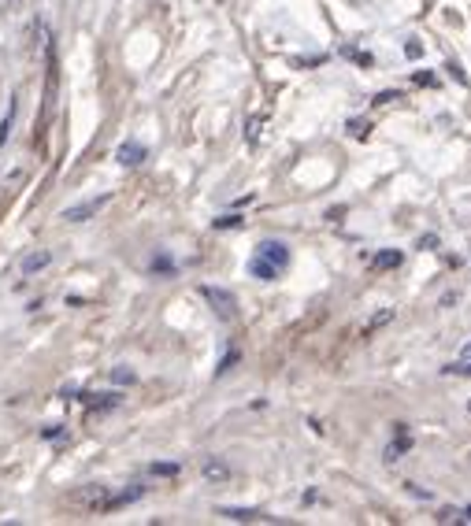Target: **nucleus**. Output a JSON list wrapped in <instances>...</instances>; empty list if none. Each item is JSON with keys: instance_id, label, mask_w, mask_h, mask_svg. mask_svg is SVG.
I'll return each mask as SVG.
<instances>
[{"instance_id": "obj_22", "label": "nucleus", "mask_w": 471, "mask_h": 526, "mask_svg": "<svg viewBox=\"0 0 471 526\" xmlns=\"http://www.w3.org/2000/svg\"><path fill=\"white\" fill-rule=\"evenodd\" d=\"M349 130H353V138H367V123H349Z\"/></svg>"}, {"instance_id": "obj_3", "label": "nucleus", "mask_w": 471, "mask_h": 526, "mask_svg": "<svg viewBox=\"0 0 471 526\" xmlns=\"http://www.w3.org/2000/svg\"><path fill=\"white\" fill-rule=\"evenodd\" d=\"M104 204H108V196H93V201H86V204L67 208V211H63V219H67V223H86V219L96 216V211H101Z\"/></svg>"}, {"instance_id": "obj_2", "label": "nucleus", "mask_w": 471, "mask_h": 526, "mask_svg": "<svg viewBox=\"0 0 471 526\" xmlns=\"http://www.w3.org/2000/svg\"><path fill=\"white\" fill-rule=\"evenodd\" d=\"M201 297L212 304V311L219 319H234V311H238V301H234V293L231 289H219V286H201Z\"/></svg>"}, {"instance_id": "obj_24", "label": "nucleus", "mask_w": 471, "mask_h": 526, "mask_svg": "<svg viewBox=\"0 0 471 526\" xmlns=\"http://www.w3.org/2000/svg\"><path fill=\"white\" fill-rule=\"evenodd\" d=\"M434 245H438V237H434V234H427V237H419V249H434Z\"/></svg>"}, {"instance_id": "obj_20", "label": "nucleus", "mask_w": 471, "mask_h": 526, "mask_svg": "<svg viewBox=\"0 0 471 526\" xmlns=\"http://www.w3.org/2000/svg\"><path fill=\"white\" fill-rule=\"evenodd\" d=\"M389 101H401V93H397V89H394V93L386 89V93H379V96H375V104H389Z\"/></svg>"}, {"instance_id": "obj_19", "label": "nucleus", "mask_w": 471, "mask_h": 526, "mask_svg": "<svg viewBox=\"0 0 471 526\" xmlns=\"http://www.w3.org/2000/svg\"><path fill=\"white\" fill-rule=\"evenodd\" d=\"M416 86H438V78H434V74H423V71H416Z\"/></svg>"}, {"instance_id": "obj_4", "label": "nucleus", "mask_w": 471, "mask_h": 526, "mask_svg": "<svg viewBox=\"0 0 471 526\" xmlns=\"http://www.w3.org/2000/svg\"><path fill=\"white\" fill-rule=\"evenodd\" d=\"M219 515L231 522H271V515H264L260 508H219Z\"/></svg>"}, {"instance_id": "obj_25", "label": "nucleus", "mask_w": 471, "mask_h": 526, "mask_svg": "<svg viewBox=\"0 0 471 526\" xmlns=\"http://www.w3.org/2000/svg\"><path fill=\"white\" fill-rule=\"evenodd\" d=\"M457 519H460V522H471V508H464V512H457Z\"/></svg>"}, {"instance_id": "obj_12", "label": "nucleus", "mask_w": 471, "mask_h": 526, "mask_svg": "<svg viewBox=\"0 0 471 526\" xmlns=\"http://www.w3.org/2000/svg\"><path fill=\"white\" fill-rule=\"evenodd\" d=\"M149 471L160 474V479H174V474H178V464H153Z\"/></svg>"}, {"instance_id": "obj_1", "label": "nucleus", "mask_w": 471, "mask_h": 526, "mask_svg": "<svg viewBox=\"0 0 471 526\" xmlns=\"http://www.w3.org/2000/svg\"><path fill=\"white\" fill-rule=\"evenodd\" d=\"M289 267V249L282 241H260L256 245V256L249 259V274L260 278V282H271Z\"/></svg>"}, {"instance_id": "obj_26", "label": "nucleus", "mask_w": 471, "mask_h": 526, "mask_svg": "<svg viewBox=\"0 0 471 526\" xmlns=\"http://www.w3.org/2000/svg\"><path fill=\"white\" fill-rule=\"evenodd\" d=\"M464 359H471V341L464 345Z\"/></svg>"}, {"instance_id": "obj_10", "label": "nucleus", "mask_w": 471, "mask_h": 526, "mask_svg": "<svg viewBox=\"0 0 471 526\" xmlns=\"http://www.w3.org/2000/svg\"><path fill=\"white\" fill-rule=\"evenodd\" d=\"M386 323H394V308H382V311H375V315H371V319L364 323V337H371L375 330H382Z\"/></svg>"}, {"instance_id": "obj_15", "label": "nucleus", "mask_w": 471, "mask_h": 526, "mask_svg": "<svg viewBox=\"0 0 471 526\" xmlns=\"http://www.w3.org/2000/svg\"><path fill=\"white\" fill-rule=\"evenodd\" d=\"M234 364H238V352H234V349H231V352H226V356H223V364H219V367H216V374H226V371H231V367H234Z\"/></svg>"}, {"instance_id": "obj_27", "label": "nucleus", "mask_w": 471, "mask_h": 526, "mask_svg": "<svg viewBox=\"0 0 471 526\" xmlns=\"http://www.w3.org/2000/svg\"><path fill=\"white\" fill-rule=\"evenodd\" d=\"M467 408H471V404H467Z\"/></svg>"}, {"instance_id": "obj_14", "label": "nucleus", "mask_w": 471, "mask_h": 526, "mask_svg": "<svg viewBox=\"0 0 471 526\" xmlns=\"http://www.w3.org/2000/svg\"><path fill=\"white\" fill-rule=\"evenodd\" d=\"M342 52H345L349 60H356L360 67H371V56H367V52H356V48H342Z\"/></svg>"}, {"instance_id": "obj_18", "label": "nucleus", "mask_w": 471, "mask_h": 526, "mask_svg": "<svg viewBox=\"0 0 471 526\" xmlns=\"http://www.w3.org/2000/svg\"><path fill=\"white\" fill-rule=\"evenodd\" d=\"M419 52H423V45H419V41H409V45H404V56H409V60H419Z\"/></svg>"}, {"instance_id": "obj_21", "label": "nucleus", "mask_w": 471, "mask_h": 526, "mask_svg": "<svg viewBox=\"0 0 471 526\" xmlns=\"http://www.w3.org/2000/svg\"><path fill=\"white\" fill-rule=\"evenodd\" d=\"M445 71H453V74H457V82H460V86H467V74L460 71V63H453V60H449V67H445Z\"/></svg>"}, {"instance_id": "obj_5", "label": "nucleus", "mask_w": 471, "mask_h": 526, "mask_svg": "<svg viewBox=\"0 0 471 526\" xmlns=\"http://www.w3.org/2000/svg\"><path fill=\"white\" fill-rule=\"evenodd\" d=\"M145 156H149V149L138 145V141H123L119 152H116V160L123 163V167H138V163H145Z\"/></svg>"}, {"instance_id": "obj_17", "label": "nucleus", "mask_w": 471, "mask_h": 526, "mask_svg": "<svg viewBox=\"0 0 471 526\" xmlns=\"http://www.w3.org/2000/svg\"><path fill=\"white\" fill-rule=\"evenodd\" d=\"M153 271H160V274H171V271H174V263H171L167 256H160V259L153 263Z\"/></svg>"}, {"instance_id": "obj_7", "label": "nucleus", "mask_w": 471, "mask_h": 526, "mask_svg": "<svg viewBox=\"0 0 471 526\" xmlns=\"http://www.w3.org/2000/svg\"><path fill=\"white\" fill-rule=\"evenodd\" d=\"M201 474H204L208 482H226V479H231V467H226L219 456H208L204 464H201Z\"/></svg>"}, {"instance_id": "obj_8", "label": "nucleus", "mask_w": 471, "mask_h": 526, "mask_svg": "<svg viewBox=\"0 0 471 526\" xmlns=\"http://www.w3.org/2000/svg\"><path fill=\"white\" fill-rule=\"evenodd\" d=\"M401 252L397 249H382V252H375L371 256V271H394V267H401Z\"/></svg>"}, {"instance_id": "obj_13", "label": "nucleus", "mask_w": 471, "mask_h": 526, "mask_svg": "<svg viewBox=\"0 0 471 526\" xmlns=\"http://www.w3.org/2000/svg\"><path fill=\"white\" fill-rule=\"evenodd\" d=\"M445 374H471V359L460 356L457 364H449V367H445Z\"/></svg>"}, {"instance_id": "obj_11", "label": "nucleus", "mask_w": 471, "mask_h": 526, "mask_svg": "<svg viewBox=\"0 0 471 526\" xmlns=\"http://www.w3.org/2000/svg\"><path fill=\"white\" fill-rule=\"evenodd\" d=\"M11 123H15V96H11V104H8V115H4V123H0V145L8 141V134H11Z\"/></svg>"}, {"instance_id": "obj_23", "label": "nucleus", "mask_w": 471, "mask_h": 526, "mask_svg": "<svg viewBox=\"0 0 471 526\" xmlns=\"http://www.w3.org/2000/svg\"><path fill=\"white\" fill-rule=\"evenodd\" d=\"M434 519H438V522H453V519H457V512H453V508H442Z\"/></svg>"}, {"instance_id": "obj_9", "label": "nucleus", "mask_w": 471, "mask_h": 526, "mask_svg": "<svg viewBox=\"0 0 471 526\" xmlns=\"http://www.w3.org/2000/svg\"><path fill=\"white\" fill-rule=\"evenodd\" d=\"M48 263H52V252H30L26 259H23V278H30V274H38L41 267H48Z\"/></svg>"}, {"instance_id": "obj_6", "label": "nucleus", "mask_w": 471, "mask_h": 526, "mask_svg": "<svg viewBox=\"0 0 471 526\" xmlns=\"http://www.w3.org/2000/svg\"><path fill=\"white\" fill-rule=\"evenodd\" d=\"M412 449V437H409V426H404V423H397V441H389V445H386V464H394V459H401L404 452H409Z\"/></svg>"}, {"instance_id": "obj_16", "label": "nucleus", "mask_w": 471, "mask_h": 526, "mask_svg": "<svg viewBox=\"0 0 471 526\" xmlns=\"http://www.w3.org/2000/svg\"><path fill=\"white\" fill-rule=\"evenodd\" d=\"M231 226H241V216H223V219H216V230H231Z\"/></svg>"}]
</instances>
